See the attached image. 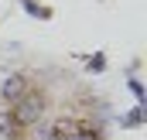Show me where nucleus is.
<instances>
[{
	"instance_id": "f257e3e1",
	"label": "nucleus",
	"mask_w": 147,
	"mask_h": 140,
	"mask_svg": "<svg viewBox=\"0 0 147 140\" xmlns=\"http://www.w3.org/2000/svg\"><path fill=\"white\" fill-rule=\"evenodd\" d=\"M45 113H48V96H45V89H38V85H31L17 103H10V116H14V123L24 127V130H31L34 123H41Z\"/></svg>"
},
{
	"instance_id": "f03ea898",
	"label": "nucleus",
	"mask_w": 147,
	"mask_h": 140,
	"mask_svg": "<svg viewBox=\"0 0 147 140\" xmlns=\"http://www.w3.org/2000/svg\"><path fill=\"white\" fill-rule=\"evenodd\" d=\"M28 89H31V75H28V72H10V75L0 82V103H7V106L17 103Z\"/></svg>"
},
{
	"instance_id": "7ed1b4c3",
	"label": "nucleus",
	"mask_w": 147,
	"mask_h": 140,
	"mask_svg": "<svg viewBox=\"0 0 147 140\" xmlns=\"http://www.w3.org/2000/svg\"><path fill=\"white\" fill-rule=\"evenodd\" d=\"M24 133H28V130L14 123L10 109H3V113H0V137H3V140H24Z\"/></svg>"
},
{
	"instance_id": "20e7f679",
	"label": "nucleus",
	"mask_w": 147,
	"mask_h": 140,
	"mask_svg": "<svg viewBox=\"0 0 147 140\" xmlns=\"http://www.w3.org/2000/svg\"><path fill=\"white\" fill-rule=\"evenodd\" d=\"M120 127H123V130H137V127H144V103H134L130 113H123V116H120Z\"/></svg>"
},
{
	"instance_id": "39448f33",
	"label": "nucleus",
	"mask_w": 147,
	"mask_h": 140,
	"mask_svg": "<svg viewBox=\"0 0 147 140\" xmlns=\"http://www.w3.org/2000/svg\"><path fill=\"white\" fill-rule=\"evenodd\" d=\"M21 7H24L31 17H38V21H48V17H51V7H41L38 0H21Z\"/></svg>"
},
{
	"instance_id": "423d86ee",
	"label": "nucleus",
	"mask_w": 147,
	"mask_h": 140,
	"mask_svg": "<svg viewBox=\"0 0 147 140\" xmlns=\"http://www.w3.org/2000/svg\"><path fill=\"white\" fill-rule=\"evenodd\" d=\"M127 89H130L134 103H144V99H147V92H144V82H140L137 75H127Z\"/></svg>"
},
{
	"instance_id": "0eeeda50",
	"label": "nucleus",
	"mask_w": 147,
	"mask_h": 140,
	"mask_svg": "<svg viewBox=\"0 0 147 140\" xmlns=\"http://www.w3.org/2000/svg\"><path fill=\"white\" fill-rule=\"evenodd\" d=\"M86 72L89 75H103L106 72V55H89L86 58Z\"/></svg>"
}]
</instances>
